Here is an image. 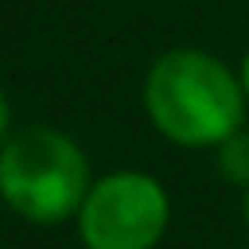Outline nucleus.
I'll return each instance as SVG.
<instances>
[{
	"label": "nucleus",
	"instance_id": "7",
	"mask_svg": "<svg viewBox=\"0 0 249 249\" xmlns=\"http://www.w3.org/2000/svg\"><path fill=\"white\" fill-rule=\"evenodd\" d=\"M242 224L249 231V187H242Z\"/></svg>",
	"mask_w": 249,
	"mask_h": 249
},
{
	"label": "nucleus",
	"instance_id": "4",
	"mask_svg": "<svg viewBox=\"0 0 249 249\" xmlns=\"http://www.w3.org/2000/svg\"><path fill=\"white\" fill-rule=\"evenodd\" d=\"M216 172L234 187H249V124L238 128L231 140H224L216 150Z\"/></svg>",
	"mask_w": 249,
	"mask_h": 249
},
{
	"label": "nucleus",
	"instance_id": "5",
	"mask_svg": "<svg viewBox=\"0 0 249 249\" xmlns=\"http://www.w3.org/2000/svg\"><path fill=\"white\" fill-rule=\"evenodd\" d=\"M11 132H15V110H11V95H8V88L0 85V147L11 140Z\"/></svg>",
	"mask_w": 249,
	"mask_h": 249
},
{
	"label": "nucleus",
	"instance_id": "3",
	"mask_svg": "<svg viewBox=\"0 0 249 249\" xmlns=\"http://www.w3.org/2000/svg\"><path fill=\"white\" fill-rule=\"evenodd\" d=\"M85 249H158L172 224V198L143 169H110L92 179L77 216Z\"/></svg>",
	"mask_w": 249,
	"mask_h": 249
},
{
	"label": "nucleus",
	"instance_id": "6",
	"mask_svg": "<svg viewBox=\"0 0 249 249\" xmlns=\"http://www.w3.org/2000/svg\"><path fill=\"white\" fill-rule=\"evenodd\" d=\"M238 81H242V92H246V99H249V48H246V55H242V62H238Z\"/></svg>",
	"mask_w": 249,
	"mask_h": 249
},
{
	"label": "nucleus",
	"instance_id": "2",
	"mask_svg": "<svg viewBox=\"0 0 249 249\" xmlns=\"http://www.w3.org/2000/svg\"><path fill=\"white\" fill-rule=\"evenodd\" d=\"M92 179L85 147L55 124L15 128L0 147V202L33 227L73 220Z\"/></svg>",
	"mask_w": 249,
	"mask_h": 249
},
{
	"label": "nucleus",
	"instance_id": "1",
	"mask_svg": "<svg viewBox=\"0 0 249 249\" xmlns=\"http://www.w3.org/2000/svg\"><path fill=\"white\" fill-rule=\"evenodd\" d=\"M246 107L238 70L205 48H169L143 77V114L150 128L183 150H216L246 128Z\"/></svg>",
	"mask_w": 249,
	"mask_h": 249
}]
</instances>
